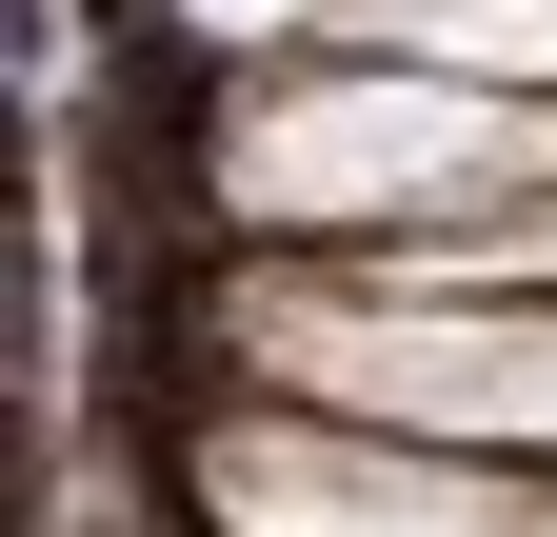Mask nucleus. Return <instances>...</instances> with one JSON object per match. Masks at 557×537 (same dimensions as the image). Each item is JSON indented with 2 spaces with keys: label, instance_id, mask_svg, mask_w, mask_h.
Masks as SVG:
<instances>
[{
  "label": "nucleus",
  "instance_id": "obj_1",
  "mask_svg": "<svg viewBox=\"0 0 557 537\" xmlns=\"http://www.w3.org/2000/svg\"><path fill=\"white\" fill-rule=\"evenodd\" d=\"M537 179H557V120H518V80H458V60H398V40L278 60L259 100H220V220H259V239H398L418 259Z\"/></svg>",
  "mask_w": 557,
  "mask_h": 537
},
{
  "label": "nucleus",
  "instance_id": "obj_2",
  "mask_svg": "<svg viewBox=\"0 0 557 537\" xmlns=\"http://www.w3.org/2000/svg\"><path fill=\"white\" fill-rule=\"evenodd\" d=\"M220 359L319 419H398V438H478V458H557V299L537 279H259L220 299Z\"/></svg>",
  "mask_w": 557,
  "mask_h": 537
},
{
  "label": "nucleus",
  "instance_id": "obj_3",
  "mask_svg": "<svg viewBox=\"0 0 557 537\" xmlns=\"http://www.w3.org/2000/svg\"><path fill=\"white\" fill-rule=\"evenodd\" d=\"M199 517L220 537H557V478H498L478 438H398V419L259 398V419L199 438Z\"/></svg>",
  "mask_w": 557,
  "mask_h": 537
},
{
  "label": "nucleus",
  "instance_id": "obj_4",
  "mask_svg": "<svg viewBox=\"0 0 557 537\" xmlns=\"http://www.w3.org/2000/svg\"><path fill=\"white\" fill-rule=\"evenodd\" d=\"M338 40H398V60H458V80L557 100V0H338Z\"/></svg>",
  "mask_w": 557,
  "mask_h": 537
}]
</instances>
